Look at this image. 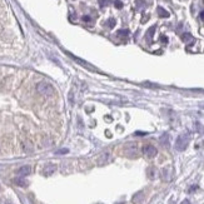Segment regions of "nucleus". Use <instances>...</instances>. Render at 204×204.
<instances>
[{
  "label": "nucleus",
  "instance_id": "obj_17",
  "mask_svg": "<svg viewBox=\"0 0 204 204\" xmlns=\"http://www.w3.org/2000/svg\"><path fill=\"white\" fill-rule=\"evenodd\" d=\"M108 24H109V28L113 29L115 26V19L114 18H110V19H109V21H108Z\"/></svg>",
  "mask_w": 204,
  "mask_h": 204
},
{
  "label": "nucleus",
  "instance_id": "obj_12",
  "mask_svg": "<svg viewBox=\"0 0 204 204\" xmlns=\"http://www.w3.org/2000/svg\"><path fill=\"white\" fill-rule=\"evenodd\" d=\"M68 54H69V53H68ZM69 55H70V56H71V58H73V59L75 60V62H78V63H80V64H81V65H84L85 68H89V69H92V70H94V69H93V68H92V66H90V65H89V64H88V63H85V62H84V60H81V59H79V58H77V56H74V55H71V54H69Z\"/></svg>",
  "mask_w": 204,
  "mask_h": 204
},
{
  "label": "nucleus",
  "instance_id": "obj_19",
  "mask_svg": "<svg viewBox=\"0 0 204 204\" xmlns=\"http://www.w3.org/2000/svg\"><path fill=\"white\" fill-rule=\"evenodd\" d=\"M109 3H110V0H99V4H100L101 8H105Z\"/></svg>",
  "mask_w": 204,
  "mask_h": 204
},
{
  "label": "nucleus",
  "instance_id": "obj_14",
  "mask_svg": "<svg viewBox=\"0 0 204 204\" xmlns=\"http://www.w3.org/2000/svg\"><path fill=\"white\" fill-rule=\"evenodd\" d=\"M14 182L16 183L18 186H20V187H26V186H28V182H26V180L23 178V177H19V178H16V179L14 180Z\"/></svg>",
  "mask_w": 204,
  "mask_h": 204
},
{
  "label": "nucleus",
  "instance_id": "obj_16",
  "mask_svg": "<svg viewBox=\"0 0 204 204\" xmlns=\"http://www.w3.org/2000/svg\"><path fill=\"white\" fill-rule=\"evenodd\" d=\"M195 125H197V130H198V133L199 134H203L204 133V128L201 123H195Z\"/></svg>",
  "mask_w": 204,
  "mask_h": 204
},
{
  "label": "nucleus",
  "instance_id": "obj_18",
  "mask_svg": "<svg viewBox=\"0 0 204 204\" xmlns=\"http://www.w3.org/2000/svg\"><path fill=\"white\" fill-rule=\"evenodd\" d=\"M114 5H115L116 9H122V8H123V3L120 1V0H115V1H114Z\"/></svg>",
  "mask_w": 204,
  "mask_h": 204
},
{
  "label": "nucleus",
  "instance_id": "obj_9",
  "mask_svg": "<svg viewBox=\"0 0 204 204\" xmlns=\"http://www.w3.org/2000/svg\"><path fill=\"white\" fill-rule=\"evenodd\" d=\"M159 142H160L162 145L168 146V144H169V134H168V133H164V134L159 138Z\"/></svg>",
  "mask_w": 204,
  "mask_h": 204
},
{
  "label": "nucleus",
  "instance_id": "obj_15",
  "mask_svg": "<svg viewBox=\"0 0 204 204\" xmlns=\"http://www.w3.org/2000/svg\"><path fill=\"white\" fill-rule=\"evenodd\" d=\"M182 40L183 41H190V40H193V36H192V34H189V33H184L183 35H182Z\"/></svg>",
  "mask_w": 204,
  "mask_h": 204
},
{
  "label": "nucleus",
  "instance_id": "obj_2",
  "mask_svg": "<svg viewBox=\"0 0 204 204\" xmlns=\"http://www.w3.org/2000/svg\"><path fill=\"white\" fill-rule=\"evenodd\" d=\"M36 92L40 94V95H44V97H50L54 94V89L53 86L49 84L47 81H40L39 84L36 85Z\"/></svg>",
  "mask_w": 204,
  "mask_h": 204
},
{
  "label": "nucleus",
  "instance_id": "obj_25",
  "mask_svg": "<svg viewBox=\"0 0 204 204\" xmlns=\"http://www.w3.org/2000/svg\"><path fill=\"white\" fill-rule=\"evenodd\" d=\"M182 204H189V202H188V201H184Z\"/></svg>",
  "mask_w": 204,
  "mask_h": 204
},
{
  "label": "nucleus",
  "instance_id": "obj_6",
  "mask_svg": "<svg viewBox=\"0 0 204 204\" xmlns=\"http://www.w3.org/2000/svg\"><path fill=\"white\" fill-rule=\"evenodd\" d=\"M18 175L19 177H26V175H29L30 173H31V168H30V165H23V167H20L18 169Z\"/></svg>",
  "mask_w": 204,
  "mask_h": 204
},
{
  "label": "nucleus",
  "instance_id": "obj_20",
  "mask_svg": "<svg viewBox=\"0 0 204 204\" xmlns=\"http://www.w3.org/2000/svg\"><path fill=\"white\" fill-rule=\"evenodd\" d=\"M118 34L119 35H123V36H128L129 35V31H128V30H119Z\"/></svg>",
  "mask_w": 204,
  "mask_h": 204
},
{
  "label": "nucleus",
  "instance_id": "obj_21",
  "mask_svg": "<svg viewBox=\"0 0 204 204\" xmlns=\"http://www.w3.org/2000/svg\"><path fill=\"white\" fill-rule=\"evenodd\" d=\"M83 20L86 21V23H90L92 21V18H90L89 15H84V16H83Z\"/></svg>",
  "mask_w": 204,
  "mask_h": 204
},
{
  "label": "nucleus",
  "instance_id": "obj_8",
  "mask_svg": "<svg viewBox=\"0 0 204 204\" xmlns=\"http://www.w3.org/2000/svg\"><path fill=\"white\" fill-rule=\"evenodd\" d=\"M143 201H144V192H143V190H140V192H138V193L134 194L133 204H142Z\"/></svg>",
  "mask_w": 204,
  "mask_h": 204
},
{
  "label": "nucleus",
  "instance_id": "obj_26",
  "mask_svg": "<svg viewBox=\"0 0 204 204\" xmlns=\"http://www.w3.org/2000/svg\"><path fill=\"white\" fill-rule=\"evenodd\" d=\"M5 204H13V203H10V202H6Z\"/></svg>",
  "mask_w": 204,
  "mask_h": 204
},
{
  "label": "nucleus",
  "instance_id": "obj_23",
  "mask_svg": "<svg viewBox=\"0 0 204 204\" xmlns=\"http://www.w3.org/2000/svg\"><path fill=\"white\" fill-rule=\"evenodd\" d=\"M160 39H162V41H164V43H168V39H167V38H165V36H162Z\"/></svg>",
  "mask_w": 204,
  "mask_h": 204
},
{
  "label": "nucleus",
  "instance_id": "obj_22",
  "mask_svg": "<svg viewBox=\"0 0 204 204\" xmlns=\"http://www.w3.org/2000/svg\"><path fill=\"white\" fill-rule=\"evenodd\" d=\"M65 153H68V149H60L56 152V154H65Z\"/></svg>",
  "mask_w": 204,
  "mask_h": 204
},
{
  "label": "nucleus",
  "instance_id": "obj_1",
  "mask_svg": "<svg viewBox=\"0 0 204 204\" xmlns=\"http://www.w3.org/2000/svg\"><path fill=\"white\" fill-rule=\"evenodd\" d=\"M189 140H190V137L187 133L180 134L175 140V149L178 152H184L187 149V146L189 145Z\"/></svg>",
  "mask_w": 204,
  "mask_h": 204
},
{
  "label": "nucleus",
  "instance_id": "obj_3",
  "mask_svg": "<svg viewBox=\"0 0 204 204\" xmlns=\"http://www.w3.org/2000/svg\"><path fill=\"white\" fill-rule=\"evenodd\" d=\"M112 160V155H110V153L109 152H104V153H101L99 157L97 158V164L98 165H100V167H103V165L105 164H108L109 162Z\"/></svg>",
  "mask_w": 204,
  "mask_h": 204
},
{
  "label": "nucleus",
  "instance_id": "obj_13",
  "mask_svg": "<svg viewBox=\"0 0 204 204\" xmlns=\"http://www.w3.org/2000/svg\"><path fill=\"white\" fill-rule=\"evenodd\" d=\"M162 177H163V179L165 180V182H169V180H170V174H169L168 168H164L163 170H162Z\"/></svg>",
  "mask_w": 204,
  "mask_h": 204
},
{
  "label": "nucleus",
  "instance_id": "obj_5",
  "mask_svg": "<svg viewBox=\"0 0 204 204\" xmlns=\"http://www.w3.org/2000/svg\"><path fill=\"white\" fill-rule=\"evenodd\" d=\"M137 145L133 144V143H130V144H128L125 146V154L129 158H134L135 155H137Z\"/></svg>",
  "mask_w": 204,
  "mask_h": 204
},
{
  "label": "nucleus",
  "instance_id": "obj_4",
  "mask_svg": "<svg viewBox=\"0 0 204 204\" xmlns=\"http://www.w3.org/2000/svg\"><path fill=\"white\" fill-rule=\"evenodd\" d=\"M143 154L146 157V158H154V157H157V154H158V150L157 148L154 145H144L143 146Z\"/></svg>",
  "mask_w": 204,
  "mask_h": 204
},
{
  "label": "nucleus",
  "instance_id": "obj_11",
  "mask_svg": "<svg viewBox=\"0 0 204 204\" xmlns=\"http://www.w3.org/2000/svg\"><path fill=\"white\" fill-rule=\"evenodd\" d=\"M157 11H158V14H159L160 18H168V16H169V13L164 9V8H162V6H158Z\"/></svg>",
  "mask_w": 204,
  "mask_h": 204
},
{
  "label": "nucleus",
  "instance_id": "obj_7",
  "mask_svg": "<svg viewBox=\"0 0 204 204\" xmlns=\"http://www.w3.org/2000/svg\"><path fill=\"white\" fill-rule=\"evenodd\" d=\"M55 170H56V165L55 164H48V165H45V167H44L43 174L45 177H49V175H51Z\"/></svg>",
  "mask_w": 204,
  "mask_h": 204
},
{
  "label": "nucleus",
  "instance_id": "obj_10",
  "mask_svg": "<svg viewBox=\"0 0 204 204\" xmlns=\"http://www.w3.org/2000/svg\"><path fill=\"white\" fill-rule=\"evenodd\" d=\"M155 29H157V26H155V25H153L152 28H149V30L146 31V40H148V41H152L153 35H154V31H155Z\"/></svg>",
  "mask_w": 204,
  "mask_h": 204
},
{
  "label": "nucleus",
  "instance_id": "obj_24",
  "mask_svg": "<svg viewBox=\"0 0 204 204\" xmlns=\"http://www.w3.org/2000/svg\"><path fill=\"white\" fill-rule=\"evenodd\" d=\"M201 18H202V19H204V10H203L202 13H201Z\"/></svg>",
  "mask_w": 204,
  "mask_h": 204
}]
</instances>
